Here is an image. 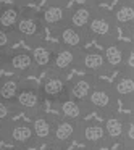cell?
Segmentation results:
<instances>
[{"instance_id": "cell-1", "label": "cell", "mask_w": 134, "mask_h": 150, "mask_svg": "<svg viewBox=\"0 0 134 150\" xmlns=\"http://www.w3.org/2000/svg\"><path fill=\"white\" fill-rule=\"evenodd\" d=\"M84 105L89 113H97L102 118L120 111V102L113 92L111 82L100 78L95 81V86L92 87Z\"/></svg>"}, {"instance_id": "cell-2", "label": "cell", "mask_w": 134, "mask_h": 150, "mask_svg": "<svg viewBox=\"0 0 134 150\" xmlns=\"http://www.w3.org/2000/svg\"><path fill=\"white\" fill-rule=\"evenodd\" d=\"M86 34H87L89 40H94L100 47H107L120 39L118 37L120 31L115 24L110 10H105L100 7H97V10H95L91 23L86 29Z\"/></svg>"}, {"instance_id": "cell-3", "label": "cell", "mask_w": 134, "mask_h": 150, "mask_svg": "<svg viewBox=\"0 0 134 150\" xmlns=\"http://www.w3.org/2000/svg\"><path fill=\"white\" fill-rule=\"evenodd\" d=\"M11 105H13L16 113H24L29 118H33L34 115L44 110V98L39 91V84L24 79Z\"/></svg>"}, {"instance_id": "cell-4", "label": "cell", "mask_w": 134, "mask_h": 150, "mask_svg": "<svg viewBox=\"0 0 134 150\" xmlns=\"http://www.w3.org/2000/svg\"><path fill=\"white\" fill-rule=\"evenodd\" d=\"M44 33H45V28L40 21L37 10L23 7L18 23L15 26V34L18 36V39L24 40L28 47H31L33 44L44 40Z\"/></svg>"}, {"instance_id": "cell-5", "label": "cell", "mask_w": 134, "mask_h": 150, "mask_svg": "<svg viewBox=\"0 0 134 150\" xmlns=\"http://www.w3.org/2000/svg\"><path fill=\"white\" fill-rule=\"evenodd\" d=\"M76 140L81 142L84 147H89V149L94 150H102L105 147H110L104 124L99 123V121H91V120L79 121Z\"/></svg>"}, {"instance_id": "cell-6", "label": "cell", "mask_w": 134, "mask_h": 150, "mask_svg": "<svg viewBox=\"0 0 134 150\" xmlns=\"http://www.w3.org/2000/svg\"><path fill=\"white\" fill-rule=\"evenodd\" d=\"M102 53L107 62L108 71L118 73L128 65H131V55H133V44L126 40H115L107 47H102Z\"/></svg>"}, {"instance_id": "cell-7", "label": "cell", "mask_w": 134, "mask_h": 150, "mask_svg": "<svg viewBox=\"0 0 134 150\" xmlns=\"http://www.w3.org/2000/svg\"><path fill=\"white\" fill-rule=\"evenodd\" d=\"M4 69L10 74H16L24 79L31 74H36V66H34L29 49H15L13 47L11 50H8L5 57Z\"/></svg>"}, {"instance_id": "cell-8", "label": "cell", "mask_w": 134, "mask_h": 150, "mask_svg": "<svg viewBox=\"0 0 134 150\" xmlns=\"http://www.w3.org/2000/svg\"><path fill=\"white\" fill-rule=\"evenodd\" d=\"M104 129L110 145L121 144L128 136V131L133 127V115L131 113H111L104 118Z\"/></svg>"}, {"instance_id": "cell-9", "label": "cell", "mask_w": 134, "mask_h": 150, "mask_svg": "<svg viewBox=\"0 0 134 150\" xmlns=\"http://www.w3.org/2000/svg\"><path fill=\"white\" fill-rule=\"evenodd\" d=\"M113 92L116 95L118 102L123 103L126 108H134V68L133 65H128L121 71L116 73L115 81L111 82Z\"/></svg>"}, {"instance_id": "cell-10", "label": "cell", "mask_w": 134, "mask_h": 150, "mask_svg": "<svg viewBox=\"0 0 134 150\" xmlns=\"http://www.w3.org/2000/svg\"><path fill=\"white\" fill-rule=\"evenodd\" d=\"M5 142H8L11 147H16L20 150H29L33 147H37L31 123H26V121L11 120L7 127Z\"/></svg>"}, {"instance_id": "cell-11", "label": "cell", "mask_w": 134, "mask_h": 150, "mask_svg": "<svg viewBox=\"0 0 134 150\" xmlns=\"http://www.w3.org/2000/svg\"><path fill=\"white\" fill-rule=\"evenodd\" d=\"M76 69L86 73V74L97 76V78L110 73L107 62L104 58V53H102V49H87V47L79 50Z\"/></svg>"}, {"instance_id": "cell-12", "label": "cell", "mask_w": 134, "mask_h": 150, "mask_svg": "<svg viewBox=\"0 0 134 150\" xmlns=\"http://www.w3.org/2000/svg\"><path fill=\"white\" fill-rule=\"evenodd\" d=\"M66 86H68L66 76L49 69V71L44 73V79L39 84V91L42 94L44 100H50L52 103H55L57 100H60L66 95Z\"/></svg>"}, {"instance_id": "cell-13", "label": "cell", "mask_w": 134, "mask_h": 150, "mask_svg": "<svg viewBox=\"0 0 134 150\" xmlns=\"http://www.w3.org/2000/svg\"><path fill=\"white\" fill-rule=\"evenodd\" d=\"M110 13L118 31L131 39L134 36V0H118Z\"/></svg>"}, {"instance_id": "cell-14", "label": "cell", "mask_w": 134, "mask_h": 150, "mask_svg": "<svg viewBox=\"0 0 134 150\" xmlns=\"http://www.w3.org/2000/svg\"><path fill=\"white\" fill-rule=\"evenodd\" d=\"M39 18L42 21L44 28L49 29L50 33L62 29L63 26L68 24V16H69V7H60V5H49L44 4L40 10H37Z\"/></svg>"}, {"instance_id": "cell-15", "label": "cell", "mask_w": 134, "mask_h": 150, "mask_svg": "<svg viewBox=\"0 0 134 150\" xmlns=\"http://www.w3.org/2000/svg\"><path fill=\"white\" fill-rule=\"evenodd\" d=\"M55 116L57 115L47 113V111L42 110L31 118V127H33L37 147L49 145L50 144V140H52V132H53V124H55Z\"/></svg>"}, {"instance_id": "cell-16", "label": "cell", "mask_w": 134, "mask_h": 150, "mask_svg": "<svg viewBox=\"0 0 134 150\" xmlns=\"http://www.w3.org/2000/svg\"><path fill=\"white\" fill-rule=\"evenodd\" d=\"M55 47H57V44L49 42L45 39L39 40V42L33 44L29 47L31 57H33L34 66H36V74H44L45 71L50 69L53 53H55Z\"/></svg>"}, {"instance_id": "cell-17", "label": "cell", "mask_w": 134, "mask_h": 150, "mask_svg": "<svg viewBox=\"0 0 134 150\" xmlns=\"http://www.w3.org/2000/svg\"><path fill=\"white\" fill-rule=\"evenodd\" d=\"M97 76L92 74H86V73H81V74H74L71 79H68V86H66V95L78 102H82L86 103L89 94H91L92 87L95 86V81H97Z\"/></svg>"}, {"instance_id": "cell-18", "label": "cell", "mask_w": 134, "mask_h": 150, "mask_svg": "<svg viewBox=\"0 0 134 150\" xmlns=\"http://www.w3.org/2000/svg\"><path fill=\"white\" fill-rule=\"evenodd\" d=\"M53 36H55L58 45L68 47V49H73V50H82V49L87 47L89 42H91L87 34H86V31L73 28V26H69V24H66L62 29L55 31Z\"/></svg>"}, {"instance_id": "cell-19", "label": "cell", "mask_w": 134, "mask_h": 150, "mask_svg": "<svg viewBox=\"0 0 134 150\" xmlns=\"http://www.w3.org/2000/svg\"><path fill=\"white\" fill-rule=\"evenodd\" d=\"M78 126H79V121H71V120H66V118H62V116L57 115L50 144L62 145V147H68L73 140H76Z\"/></svg>"}, {"instance_id": "cell-20", "label": "cell", "mask_w": 134, "mask_h": 150, "mask_svg": "<svg viewBox=\"0 0 134 150\" xmlns=\"http://www.w3.org/2000/svg\"><path fill=\"white\" fill-rule=\"evenodd\" d=\"M78 55H79V50H73V49L62 47V45L57 44L50 69L55 71V73H60V74H63V76H68L73 69H76Z\"/></svg>"}, {"instance_id": "cell-21", "label": "cell", "mask_w": 134, "mask_h": 150, "mask_svg": "<svg viewBox=\"0 0 134 150\" xmlns=\"http://www.w3.org/2000/svg\"><path fill=\"white\" fill-rule=\"evenodd\" d=\"M53 105H55L57 111H58L57 113L58 116L71 120V121H82L89 115L87 108H86V105L82 102H78L74 98L68 97V95H65L63 98L57 100Z\"/></svg>"}, {"instance_id": "cell-22", "label": "cell", "mask_w": 134, "mask_h": 150, "mask_svg": "<svg viewBox=\"0 0 134 150\" xmlns=\"http://www.w3.org/2000/svg\"><path fill=\"white\" fill-rule=\"evenodd\" d=\"M97 7L89 4H78L69 8V16H68V24L73 28H78L81 31H86L94 16Z\"/></svg>"}, {"instance_id": "cell-23", "label": "cell", "mask_w": 134, "mask_h": 150, "mask_svg": "<svg viewBox=\"0 0 134 150\" xmlns=\"http://www.w3.org/2000/svg\"><path fill=\"white\" fill-rule=\"evenodd\" d=\"M24 78H20L16 74H7L0 79V100L7 102V103H13L15 97H16L18 91H20L21 84H23Z\"/></svg>"}, {"instance_id": "cell-24", "label": "cell", "mask_w": 134, "mask_h": 150, "mask_svg": "<svg viewBox=\"0 0 134 150\" xmlns=\"http://www.w3.org/2000/svg\"><path fill=\"white\" fill-rule=\"evenodd\" d=\"M23 7H18L15 4H7L0 7V29L5 31H13L18 23V18L21 15Z\"/></svg>"}, {"instance_id": "cell-25", "label": "cell", "mask_w": 134, "mask_h": 150, "mask_svg": "<svg viewBox=\"0 0 134 150\" xmlns=\"http://www.w3.org/2000/svg\"><path fill=\"white\" fill-rule=\"evenodd\" d=\"M18 36L13 33V31H5V29H0V50H11L15 47V44L18 42Z\"/></svg>"}, {"instance_id": "cell-26", "label": "cell", "mask_w": 134, "mask_h": 150, "mask_svg": "<svg viewBox=\"0 0 134 150\" xmlns=\"http://www.w3.org/2000/svg\"><path fill=\"white\" fill-rule=\"evenodd\" d=\"M15 113H16V111H15L13 105L0 100V121H11L15 116Z\"/></svg>"}, {"instance_id": "cell-27", "label": "cell", "mask_w": 134, "mask_h": 150, "mask_svg": "<svg viewBox=\"0 0 134 150\" xmlns=\"http://www.w3.org/2000/svg\"><path fill=\"white\" fill-rule=\"evenodd\" d=\"M10 121H0V142L5 140V134H7V127Z\"/></svg>"}, {"instance_id": "cell-28", "label": "cell", "mask_w": 134, "mask_h": 150, "mask_svg": "<svg viewBox=\"0 0 134 150\" xmlns=\"http://www.w3.org/2000/svg\"><path fill=\"white\" fill-rule=\"evenodd\" d=\"M71 0H47L45 4L49 5H60V7H68Z\"/></svg>"}, {"instance_id": "cell-29", "label": "cell", "mask_w": 134, "mask_h": 150, "mask_svg": "<svg viewBox=\"0 0 134 150\" xmlns=\"http://www.w3.org/2000/svg\"><path fill=\"white\" fill-rule=\"evenodd\" d=\"M34 0H10V4H15L18 7H28L29 4H33Z\"/></svg>"}, {"instance_id": "cell-30", "label": "cell", "mask_w": 134, "mask_h": 150, "mask_svg": "<svg viewBox=\"0 0 134 150\" xmlns=\"http://www.w3.org/2000/svg\"><path fill=\"white\" fill-rule=\"evenodd\" d=\"M82 4H89V5H95V7H100L102 4H108V0H82Z\"/></svg>"}, {"instance_id": "cell-31", "label": "cell", "mask_w": 134, "mask_h": 150, "mask_svg": "<svg viewBox=\"0 0 134 150\" xmlns=\"http://www.w3.org/2000/svg\"><path fill=\"white\" fill-rule=\"evenodd\" d=\"M44 150H68V147H62V145H55V144H49L45 145Z\"/></svg>"}, {"instance_id": "cell-32", "label": "cell", "mask_w": 134, "mask_h": 150, "mask_svg": "<svg viewBox=\"0 0 134 150\" xmlns=\"http://www.w3.org/2000/svg\"><path fill=\"white\" fill-rule=\"evenodd\" d=\"M116 150H134V144H118Z\"/></svg>"}, {"instance_id": "cell-33", "label": "cell", "mask_w": 134, "mask_h": 150, "mask_svg": "<svg viewBox=\"0 0 134 150\" xmlns=\"http://www.w3.org/2000/svg\"><path fill=\"white\" fill-rule=\"evenodd\" d=\"M5 57H7V52H5V50H0V71H2L4 66H5Z\"/></svg>"}, {"instance_id": "cell-34", "label": "cell", "mask_w": 134, "mask_h": 150, "mask_svg": "<svg viewBox=\"0 0 134 150\" xmlns=\"http://www.w3.org/2000/svg\"><path fill=\"white\" fill-rule=\"evenodd\" d=\"M74 150H94V149H89V147H84V145H82V147H79V149H74Z\"/></svg>"}, {"instance_id": "cell-35", "label": "cell", "mask_w": 134, "mask_h": 150, "mask_svg": "<svg viewBox=\"0 0 134 150\" xmlns=\"http://www.w3.org/2000/svg\"><path fill=\"white\" fill-rule=\"evenodd\" d=\"M47 0H34V4H45Z\"/></svg>"}, {"instance_id": "cell-36", "label": "cell", "mask_w": 134, "mask_h": 150, "mask_svg": "<svg viewBox=\"0 0 134 150\" xmlns=\"http://www.w3.org/2000/svg\"><path fill=\"white\" fill-rule=\"evenodd\" d=\"M4 150H20V149H16V147H10V149H4Z\"/></svg>"}, {"instance_id": "cell-37", "label": "cell", "mask_w": 134, "mask_h": 150, "mask_svg": "<svg viewBox=\"0 0 134 150\" xmlns=\"http://www.w3.org/2000/svg\"><path fill=\"white\" fill-rule=\"evenodd\" d=\"M108 2H115V0H108ZM116 2H118V0H116Z\"/></svg>"}]
</instances>
